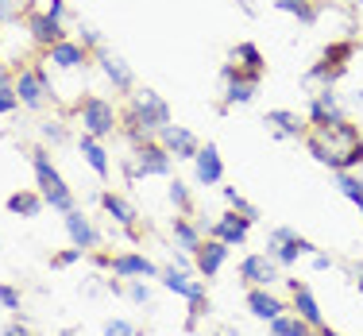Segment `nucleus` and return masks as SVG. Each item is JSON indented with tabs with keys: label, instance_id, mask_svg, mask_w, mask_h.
I'll list each match as a JSON object with an SVG mask.
<instances>
[{
	"label": "nucleus",
	"instance_id": "obj_1",
	"mask_svg": "<svg viewBox=\"0 0 363 336\" xmlns=\"http://www.w3.org/2000/svg\"><path fill=\"white\" fill-rule=\"evenodd\" d=\"M306 147L317 162H325L328 170H356L363 162V132L348 120L336 124H309L306 132Z\"/></svg>",
	"mask_w": 363,
	"mask_h": 336
},
{
	"label": "nucleus",
	"instance_id": "obj_2",
	"mask_svg": "<svg viewBox=\"0 0 363 336\" xmlns=\"http://www.w3.org/2000/svg\"><path fill=\"white\" fill-rule=\"evenodd\" d=\"M120 124H124L132 147L135 143H151L155 135L170 124V105L151 89H132L128 93V108H124V116H120Z\"/></svg>",
	"mask_w": 363,
	"mask_h": 336
},
{
	"label": "nucleus",
	"instance_id": "obj_3",
	"mask_svg": "<svg viewBox=\"0 0 363 336\" xmlns=\"http://www.w3.org/2000/svg\"><path fill=\"white\" fill-rule=\"evenodd\" d=\"M31 167H35L43 201H47L50 209H58V213H70V209H74V194H70V186L62 182V174H58V170L50 167L47 151H31Z\"/></svg>",
	"mask_w": 363,
	"mask_h": 336
},
{
	"label": "nucleus",
	"instance_id": "obj_4",
	"mask_svg": "<svg viewBox=\"0 0 363 336\" xmlns=\"http://www.w3.org/2000/svg\"><path fill=\"white\" fill-rule=\"evenodd\" d=\"M356 55V43L352 39H340V43H328L321 62L313 66V70L306 74V89H313L317 82H321V89H328V85L336 82V77H344V70H348V58Z\"/></svg>",
	"mask_w": 363,
	"mask_h": 336
},
{
	"label": "nucleus",
	"instance_id": "obj_5",
	"mask_svg": "<svg viewBox=\"0 0 363 336\" xmlns=\"http://www.w3.org/2000/svg\"><path fill=\"white\" fill-rule=\"evenodd\" d=\"M82 128H85V135H93V140H105V135H112L120 128V116H116V108H112V101L105 97H82Z\"/></svg>",
	"mask_w": 363,
	"mask_h": 336
},
{
	"label": "nucleus",
	"instance_id": "obj_6",
	"mask_svg": "<svg viewBox=\"0 0 363 336\" xmlns=\"http://www.w3.org/2000/svg\"><path fill=\"white\" fill-rule=\"evenodd\" d=\"M170 159H174V155H170L167 147H162V143H135L132 147V155H128V174L132 178H151V174H170Z\"/></svg>",
	"mask_w": 363,
	"mask_h": 336
},
{
	"label": "nucleus",
	"instance_id": "obj_7",
	"mask_svg": "<svg viewBox=\"0 0 363 336\" xmlns=\"http://www.w3.org/2000/svg\"><path fill=\"white\" fill-rule=\"evenodd\" d=\"M263 74H267V62L255 43H236L220 70V77H244V82H263Z\"/></svg>",
	"mask_w": 363,
	"mask_h": 336
},
{
	"label": "nucleus",
	"instance_id": "obj_8",
	"mask_svg": "<svg viewBox=\"0 0 363 336\" xmlns=\"http://www.w3.org/2000/svg\"><path fill=\"white\" fill-rule=\"evenodd\" d=\"M313 252H317V247L309 244L306 236L290 232V228H274V232H271V244H267V255H271V259H279L282 267L298 263L301 255H313Z\"/></svg>",
	"mask_w": 363,
	"mask_h": 336
},
{
	"label": "nucleus",
	"instance_id": "obj_9",
	"mask_svg": "<svg viewBox=\"0 0 363 336\" xmlns=\"http://www.w3.org/2000/svg\"><path fill=\"white\" fill-rule=\"evenodd\" d=\"M101 267H108L112 274H116V279H155V274H159V267H155L151 259H143V255H101Z\"/></svg>",
	"mask_w": 363,
	"mask_h": 336
},
{
	"label": "nucleus",
	"instance_id": "obj_10",
	"mask_svg": "<svg viewBox=\"0 0 363 336\" xmlns=\"http://www.w3.org/2000/svg\"><path fill=\"white\" fill-rule=\"evenodd\" d=\"M252 217H244V213H236V209H228L224 217L209 228V236L213 240H220V244H228V247H236V244H244L247 240V232H252Z\"/></svg>",
	"mask_w": 363,
	"mask_h": 336
},
{
	"label": "nucleus",
	"instance_id": "obj_11",
	"mask_svg": "<svg viewBox=\"0 0 363 336\" xmlns=\"http://www.w3.org/2000/svg\"><path fill=\"white\" fill-rule=\"evenodd\" d=\"M16 97L28 108H43L47 105V74L43 70H20L16 74Z\"/></svg>",
	"mask_w": 363,
	"mask_h": 336
},
{
	"label": "nucleus",
	"instance_id": "obj_12",
	"mask_svg": "<svg viewBox=\"0 0 363 336\" xmlns=\"http://www.w3.org/2000/svg\"><path fill=\"white\" fill-rule=\"evenodd\" d=\"M159 140H162V147L174 155V159H197V151H201L197 135L189 132V128H182V124H167L159 132Z\"/></svg>",
	"mask_w": 363,
	"mask_h": 336
},
{
	"label": "nucleus",
	"instance_id": "obj_13",
	"mask_svg": "<svg viewBox=\"0 0 363 336\" xmlns=\"http://www.w3.org/2000/svg\"><path fill=\"white\" fill-rule=\"evenodd\" d=\"M240 279L247 286H271V282H279V259H271V255H247L240 263Z\"/></svg>",
	"mask_w": 363,
	"mask_h": 336
},
{
	"label": "nucleus",
	"instance_id": "obj_14",
	"mask_svg": "<svg viewBox=\"0 0 363 336\" xmlns=\"http://www.w3.org/2000/svg\"><path fill=\"white\" fill-rule=\"evenodd\" d=\"M263 124H267V132H274L279 140H298V135L309 132V124L298 116V112H290V108H271L263 116Z\"/></svg>",
	"mask_w": 363,
	"mask_h": 336
},
{
	"label": "nucleus",
	"instance_id": "obj_15",
	"mask_svg": "<svg viewBox=\"0 0 363 336\" xmlns=\"http://www.w3.org/2000/svg\"><path fill=\"white\" fill-rule=\"evenodd\" d=\"M28 31H31V39L39 43V47H55V43H62L66 39V31H62V20H55V16H47V12H31L28 16Z\"/></svg>",
	"mask_w": 363,
	"mask_h": 336
},
{
	"label": "nucleus",
	"instance_id": "obj_16",
	"mask_svg": "<svg viewBox=\"0 0 363 336\" xmlns=\"http://www.w3.org/2000/svg\"><path fill=\"white\" fill-rule=\"evenodd\" d=\"M224 259H228V244H220V240H213V236L194 252V263H197V274H201V279H213L224 267Z\"/></svg>",
	"mask_w": 363,
	"mask_h": 336
},
{
	"label": "nucleus",
	"instance_id": "obj_17",
	"mask_svg": "<svg viewBox=\"0 0 363 336\" xmlns=\"http://www.w3.org/2000/svg\"><path fill=\"white\" fill-rule=\"evenodd\" d=\"M290 294H294V309H298V317H301V321H309L313 329H325L321 306H317V298H313V294H309V286H306V282L290 279Z\"/></svg>",
	"mask_w": 363,
	"mask_h": 336
},
{
	"label": "nucleus",
	"instance_id": "obj_18",
	"mask_svg": "<svg viewBox=\"0 0 363 336\" xmlns=\"http://www.w3.org/2000/svg\"><path fill=\"white\" fill-rule=\"evenodd\" d=\"M194 167H197V182H201V186H217L220 178H224V162H220L217 143H205V147L197 151Z\"/></svg>",
	"mask_w": 363,
	"mask_h": 336
},
{
	"label": "nucleus",
	"instance_id": "obj_19",
	"mask_svg": "<svg viewBox=\"0 0 363 336\" xmlns=\"http://www.w3.org/2000/svg\"><path fill=\"white\" fill-rule=\"evenodd\" d=\"M85 58H89L85 43H74V39H62V43H55V47L47 50V62H55L58 70H74V66H85Z\"/></svg>",
	"mask_w": 363,
	"mask_h": 336
},
{
	"label": "nucleus",
	"instance_id": "obj_20",
	"mask_svg": "<svg viewBox=\"0 0 363 336\" xmlns=\"http://www.w3.org/2000/svg\"><path fill=\"white\" fill-rule=\"evenodd\" d=\"M336 120H344L340 101H336L328 89L313 93V101H309V124H336Z\"/></svg>",
	"mask_w": 363,
	"mask_h": 336
},
{
	"label": "nucleus",
	"instance_id": "obj_21",
	"mask_svg": "<svg viewBox=\"0 0 363 336\" xmlns=\"http://www.w3.org/2000/svg\"><path fill=\"white\" fill-rule=\"evenodd\" d=\"M247 309L259 317V321H274V317H282V301L274 294H267V286H252V294H247Z\"/></svg>",
	"mask_w": 363,
	"mask_h": 336
},
{
	"label": "nucleus",
	"instance_id": "obj_22",
	"mask_svg": "<svg viewBox=\"0 0 363 336\" xmlns=\"http://www.w3.org/2000/svg\"><path fill=\"white\" fill-rule=\"evenodd\" d=\"M66 232H70L74 247H82V252H93V247H97V232H93V224L85 220L77 209L66 213Z\"/></svg>",
	"mask_w": 363,
	"mask_h": 336
},
{
	"label": "nucleus",
	"instance_id": "obj_23",
	"mask_svg": "<svg viewBox=\"0 0 363 336\" xmlns=\"http://www.w3.org/2000/svg\"><path fill=\"white\" fill-rule=\"evenodd\" d=\"M101 70H105V77L112 85H116L120 93H132L135 89V77H132V70H128L124 62H120L116 55H108V50H101Z\"/></svg>",
	"mask_w": 363,
	"mask_h": 336
},
{
	"label": "nucleus",
	"instance_id": "obj_24",
	"mask_svg": "<svg viewBox=\"0 0 363 336\" xmlns=\"http://www.w3.org/2000/svg\"><path fill=\"white\" fill-rule=\"evenodd\" d=\"M259 82H244V77H224V101L220 108H232V105H247L255 97Z\"/></svg>",
	"mask_w": 363,
	"mask_h": 336
},
{
	"label": "nucleus",
	"instance_id": "obj_25",
	"mask_svg": "<svg viewBox=\"0 0 363 336\" xmlns=\"http://www.w3.org/2000/svg\"><path fill=\"white\" fill-rule=\"evenodd\" d=\"M101 205H105V213L120 224V228L135 232V209H132V205H128L120 194H101Z\"/></svg>",
	"mask_w": 363,
	"mask_h": 336
},
{
	"label": "nucleus",
	"instance_id": "obj_26",
	"mask_svg": "<svg viewBox=\"0 0 363 336\" xmlns=\"http://www.w3.org/2000/svg\"><path fill=\"white\" fill-rule=\"evenodd\" d=\"M174 244H178L186 255H194L197 247L205 244V236H201V228H197L189 217H174Z\"/></svg>",
	"mask_w": 363,
	"mask_h": 336
},
{
	"label": "nucleus",
	"instance_id": "obj_27",
	"mask_svg": "<svg viewBox=\"0 0 363 336\" xmlns=\"http://www.w3.org/2000/svg\"><path fill=\"white\" fill-rule=\"evenodd\" d=\"M162 286L174 290V294H182V298H189V301H194V298H205V286H201V282H194L186 271H174V267L162 274Z\"/></svg>",
	"mask_w": 363,
	"mask_h": 336
},
{
	"label": "nucleus",
	"instance_id": "obj_28",
	"mask_svg": "<svg viewBox=\"0 0 363 336\" xmlns=\"http://www.w3.org/2000/svg\"><path fill=\"white\" fill-rule=\"evenodd\" d=\"M43 194H31V189H20V194L8 197V213H16V217H39L43 213Z\"/></svg>",
	"mask_w": 363,
	"mask_h": 336
},
{
	"label": "nucleus",
	"instance_id": "obj_29",
	"mask_svg": "<svg viewBox=\"0 0 363 336\" xmlns=\"http://www.w3.org/2000/svg\"><path fill=\"white\" fill-rule=\"evenodd\" d=\"M271 336H313V325L301 321L298 313H282L271 321Z\"/></svg>",
	"mask_w": 363,
	"mask_h": 336
},
{
	"label": "nucleus",
	"instance_id": "obj_30",
	"mask_svg": "<svg viewBox=\"0 0 363 336\" xmlns=\"http://www.w3.org/2000/svg\"><path fill=\"white\" fill-rule=\"evenodd\" d=\"M274 8H279V12L298 16L301 23H313L317 16H321V0H274Z\"/></svg>",
	"mask_w": 363,
	"mask_h": 336
},
{
	"label": "nucleus",
	"instance_id": "obj_31",
	"mask_svg": "<svg viewBox=\"0 0 363 336\" xmlns=\"http://www.w3.org/2000/svg\"><path fill=\"white\" fill-rule=\"evenodd\" d=\"M77 147H82L85 162H89V167L97 170L101 178H108V155H105V147H101V143L93 140V135H82V143H77Z\"/></svg>",
	"mask_w": 363,
	"mask_h": 336
},
{
	"label": "nucleus",
	"instance_id": "obj_32",
	"mask_svg": "<svg viewBox=\"0 0 363 336\" xmlns=\"http://www.w3.org/2000/svg\"><path fill=\"white\" fill-rule=\"evenodd\" d=\"M336 189H340L348 201H356V205L363 201V178H356L352 170H340V174H336Z\"/></svg>",
	"mask_w": 363,
	"mask_h": 336
},
{
	"label": "nucleus",
	"instance_id": "obj_33",
	"mask_svg": "<svg viewBox=\"0 0 363 336\" xmlns=\"http://www.w3.org/2000/svg\"><path fill=\"white\" fill-rule=\"evenodd\" d=\"M224 201H228V205H232V209H236V213H244V217H252V220L259 217V209H255V205H247L244 197L236 194V189H224Z\"/></svg>",
	"mask_w": 363,
	"mask_h": 336
},
{
	"label": "nucleus",
	"instance_id": "obj_34",
	"mask_svg": "<svg viewBox=\"0 0 363 336\" xmlns=\"http://www.w3.org/2000/svg\"><path fill=\"white\" fill-rule=\"evenodd\" d=\"M170 201H174V209H182V213L194 209V201H189V189L182 186V182H170Z\"/></svg>",
	"mask_w": 363,
	"mask_h": 336
},
{
	"label": "nucleus",
	"instance_id": "obj_35",
	"mask_svg": "<svg viewBox=\"0 0 363 336\" xmlns=\"http://www.w3.org/2000/svg\"><path fill=\"white\" fill-rule=\"evenodd\" d=\"M82 255H85L82 247H70V252H58L55 259H50V267H74L77 259H82Z\"/></svg>",
	"mask_w": 363,
	"mask_h": 336
},
{
	"label": "nucleus",
	"instance_id": "obj_36",
	"mask_svg": "<svg viewBox=\"0 0 363 336\" xmlns=\"http://www.w3.org/2000/svg\"><path fill=\"white\" fill-rule=\"evenodd\" d=\"M0 306L16 313V309H20V290H16V286H0Z\"/></svg>",
	"mask_w": 363,
	"mask_h": 336
},
{
	"label": "nucleus",
	"instance_id": "obj_37",
	"mask_svg": "<svg viewBox=\"0 0 363 336\" xmlns=\"http://www.w3.org/2000/svg\"><path fill=\"white\" fill-rule=\"evenodd\" d=\"M105 336H135V325L132 321H108Z\"/></svg>",
	"mask_w": 363,
	"mask_h": 336
},
{
	"label": "nucleus",
	"instance_id": "obj_38",
	"mask_svg": "<svg viewBox=\"0 0 363 336\" xmlns=\"http://www.w3.org/2000/svg\"><path fill=\"white\" fill-rule=\"evenodd\" d=\"M20 105V97H16V89H8V85H0V112H12Z\"/></svg>",
	"mask_w": 363,
	"mask_h": 336
},
{
	"label": "nucleus",
	"instance_id": "obj_39",
	"mask_svg": "<svg viewBox=\"0 0 363 336\" xmlns=\"http://www.w3.org/2000/svg\"><path fill=\"white\" fill-rule=\"evenodd\" d=\"M128 298L140 301V306H147V301H151V290H147L143 282H132V286H128Z\"/></svg>",
	"mask_w": 363,
	"mask_h": 336
},
{
	"label": "nucleus",
	"instance_id": "obj_40",
	"mask_svg": "<svg viewBox=\"0 0 363 336\" xmlns=\"http://www.w3.org/2000/svg\"><path fill=\"white\" fill-rule=\"evenodd\" d=\"M82 43H85V47H97L101 50V39H97V31H93V28H82Z\"/></svg>",
	"mask_w": 363,
	"mask_h": 336
},
{
	"label": "nucleus",
	"instance_id": "obj_41",
	"mask_svg": "<svg viewBox=\"0 0 363 336\" xmlns=\"http://www.w3.org/2000/svg\"><path fill=\"white\" fill-rule=\"evenodd\" d=\"M43 135H47V140H62V128H58V124H43Z\"/></svg>",
	"mask_w": 363,
	"mask_h": 336
},
{
	"label": "nucleus",
	"instance_id": "obj_42",
	"mask_svg": "<svg viewBox=\"0 0 363 336\" xmlns=\"http://www.w3.org/2000/svg\"><path fill=\"white\" fill-rule=\"evenodd\" d=\"M62 12H66L62 0H50V4H47V16H55V20H62Z\"/></svg>",
	"mask_w": 363,
	"mask_h": 336
},
{
	"label": "nucleus",
	"instance_id": "obj_43",
	"mask_svg": "<svg viewBox=\"0 0 363 336\" xmlns=\"http://www.w3.org/2000/svg\"><path fill=\"white\" fill-rule=\"evenodd\" d=\"M313 267H317V271H328V267H333V259H328V255H321V252H313Z\"/></svg>",
	"mask_w": 363,
	"mask_h": 336
},
{
	"label": "nucleus",
	"instance_id": "obj_44",
	"mask_svg": "<svg viewBox=\"0 0 363 336\" xmlns=\"http://www.w3.org/2000/svg\"><path fill=\"white\" fill-rule=\"evenodd\" d=\"M0 336H31L28 329H23V325H8V329L4 332H0Z\"/></svg>",
	"mask_w": 363,
	"mask_h": 336
},
{
	"label": "nucleus",
	"instance_id": "obj_45",
	"mask_svg": "<svg viewBox=\"0 0 363 336\" xmlns=\"http://www.w3.org/2000/svg\"><path fill=\"white\" fill-rule=\"evenodd\" d=\"M16 8H12V0H0V20H4V16H12Z\"/></svg>",
	"mask_w": 363,
	"mask_h": 336
},
{
	"label": "nucleus",
	"instance_id": "obj_46",
	"mask_svg": "<svg viewBox=\"0 0 363 336\" xmlns=\"http://www.w3.org/2000/svg\"><path fill=\"white\" fill-rule=\"evenodd\" d=\"M321 336H344V332H333V329H328V325H325V329H321Z\"/></svg>",
	"mask_w": 363,
	"mask_h": 336
},
{
	"label": "nucleus",
	"instance_id": "obj_47",
	"mask_svg": "<svg viewBox=\"0 0 363 336\" xmlns=\"http://www.w3.org/2000/svg\"><path fill=\"white\" fill-rule=\"evenodd\" d=\"M0 85H8V74H4V66H0Z\"/></svg>",
	"mask_w": 363,
	"mask_h": 336
},
{
	"label": "nucleus",
	"instance_id": "obj_48",
	"mask_svg": "<svg viewBox=\"0 0 363 336\" xmlns=\"http://www.w3.org/2000/svg\"><path fill=\"white\" fill-rule=\"evenodd\" d=\"M356 286H359V294H363V271H359V279H356Z\"/></svg>",
	"mask_w": 363,
	"mask_h": 336
},
{
	"label": "nucleus",
	"instance_id": "obj_49",
	"mask_svg": "<svg viewBox=\"0 0 363 336\" xmlns=\"http://www.w3.org/2000/svg\"><path fill=\"white\" fill-rule=\"evenodd\" d=\"M62 336H77V332H74V329H66V332H62Z\"/></svg>",
	"mask_w": 363,
	"mask_h": 336
},
{
	"label": "nucleus",
	"instance_id": "obj_50",
	"mask_svg": "<svg viewBox=\"0 0 363 336\" xmlns=\"http://www.w3.org/2000/svg\"><path fill=\"white\" fill-rule=\"evenodd\" d=\"M359 217H363V201H359Z\"/></svg>",
	"mask_w": 363,
	"mask_h": 336
},
{
	"label": "nucleus",
	"instance_id": "obj_51",
	"mask_svg": "<svg viewBox=\"0 0 363 336\" xmlns=\"http://www.w3.org/2000/svg\"><path fill=\"white\" fill-rule=\"evenodd\" d=\"M359 4H363V0H359Z\"/></svg>",
	"mask_w": 363,
	"mask_h": 336
}]
</instances>
